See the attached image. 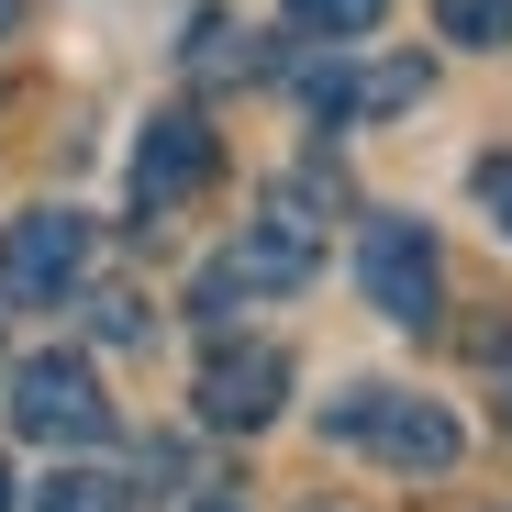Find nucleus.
I'll return each instance as SVG.
<instances>
[{
	"label": "nucleus",
	"instance_id": "obj_5",
	"mask_svg": "<svg viewBox=\"0 0 512 512\" xmlns=\"http://www.w3.org/2000/svg\"><path fill=\"white\" fill-rule=\"evenodd\" d=\"M90 268V212H12L0 223V301H67Z\"/></svg>",
	"mask_w": 512,
	"mask_h": 512
},
{
	"label": "nucleus",
	"instance_id": "obj_15",
	"mask_svg": "<svg viewBox=\"0 0 512 512\" xmlns=\"http://www.w3.org/2000/svg\"><path fill=\"white\" fill-rule=\"evenodd\" d=\"M0 512H12V468H0Z\"/></svg>",
	"mask_w": 512,
	"mask_h": 512
},
{
	"label": "nucleus",
	"instance_id": "obj_4",
	"mask_svg": "<svg viewBox=\"0 0 512 512\" xmlns=\"http://www.w3.org/2000/svg\"><path fill=\"white\" fill-rule=\"evenodd\" d=\"M12 423L34 446H101L112 435V401H101L90 357H23L12 368Z\"/></svg>",
	"mask_w": 512,
	"mask_h": 512
},
{
	"label": "nucleus",
	"instance_id": "obj_7",
	"mask_svg": "<svg viewBox=\"0 0 512 512\" xmlns=\"http://www.w3.org/2000/svg\"><path fill=\"white\" fill-rule=\"evenodd\" d=\"M201 179H212V123H201V112H156L145 145H134V223L179 212Z\"/></svg>",
	"mask_w": 512,
	"mask_h": 512
},
{
	"label": "nucleus",
	"instance_id": "obj_12",
	"mask_svg": "<svg viewBox=\"0 0 512 512\" xmlns=\"http://www.w3.org/2000/svg\"><path fill=\"white\" fill-rule=\"evenodd\" d=\"M479 201H490V212H501V234H512V156H490V167H479Z\"/></svg>",
	"mask_w": 512,
	"mask_h": 512
},
{
	"label": "nucleus",
	"instance_id": "obj_2",
	"mask_svg": "<svg viewBox=\"0 0 512 512\" xmlns=\"http://www.w3.org/2000/svg\"><path fill=\"white\" fill-rule=\"evenodd\" d=\"M323 423H334V446H368V457H390V468H423V479L457 468V412H435L423 390H379V379H368V390L334 401Z\"/></svg>",
	"mask_w": 512,
	"mask_h": 512
},
{
	"label": "nucleus",
	"instance_id": "obj_6",
	"mask_svg": "<svg viewBox=\"0 0 512 512\" xmlns=\"http://www.w3.org/2000/svg\"><path fill=\"white\" fill-rule=\"evenodd\" d=\"M279 401H290L279 346H212L201 357V423L212 435H256V423H279Z\"/></svg>",
	"mask_w": 512,
	"mask_h": 512
},
{
	"label": "nucleus",
	"instance_id": "obj_9",
	"mask_svg": "<svg viewBox=\"0 0 512 512\" xmlns=\"http://www.w3.org/2000/svg\"><path fill=\"white\" fill-rule=\"evenodd\" d=\"M379 12H390V0H290V34H312V45H357V34H379Z\"/></svg>",
	"mask_w": 512,
	"mask_h": 512
},
{
	"label": "nucleus",
	"instance_id": "obj_10",
	"mask_svg": "<svg viewBox=\"0 0 512 512\" xmlns=\"http://www.w3.org/2000/svg\"><path fill=\"white\" fill-rule=\"evenodd\" d=\"M123 501H134V479H112V468H67L34 490V512H123Z\"/></svg>",
	"mask_w": 512,
	"mask_h": 512
},
{
	"label": "nucleus",
	"instance_id": "obj_3",
	"mask_svg": "<svg viewBox=\"0 0 512 512\" xmlns=\"http://www.w3.org/2000/svg\"><path fill=\"white\" fill-rule=\"evenodd\" d=\"M357 290H368L401 334H423V323H435V301H446L435 234H423L412 212H368V223H357Z\"/></svg>",
	"mask_w": 512,
	"mask_h": 512
},
{
	"label": "nucleus",
	"instance_id": "obj_1",
	"mask_svg": "<svg viewBox=\"0 0 512 512\" xmlns=\"http://www.w3.org/2000/svg\"><path fill=\"white\" fill-rule=\"evenodd\" d=\"M323 268V179H279L268 190V212H256L212 268L190 279V312L201 323H223V312H245V301H268V290H301Z\"/></svg>",
	"mask_w": 512,
	"mask_h": 512
},
{
	"label": "nucleus",
	"instance_id": "obj_13",
	"mask_svg": "<svg viewBox=\"0 0 512 512\" xmlns=\"http://www.w3.org/2000/svg\"><path fill=\"white\" fill-rule=\"evenodd\" d=\"M490 379H501V423H512V346H490Z\"/></svg>",
	"mask_w": 512,
	"mask_h": 512
},
{
	"label": "nucleus",
	"instance_id": "obj_11",
	"mask_svg": "<svg viewBox=\"0 0 512 512\" xmlns=\"http://www.w3.org/2000/svg\"><path fill=\"white\" fill-rule=\"evenodd\" d=\"M446 45H512V0H435Z\"/></svg>",
	"mask_w": 512,
	"mask_h": 512
},
{
	"label": "nucleus",
	"instance_id": "obj_8",
	"mask_svg": "<svg viewBox=\"0 0 512 512\" xmlns=\"http://www.w3.org/2000/svg\"><path fill=\"white\" fill-rule=\"evenodd\" d=\"M301 101L323 123H368V112H412L423 101V56H390V67H312Z\"/></svg>",
	"mask_w": 512,
	"mask_h": 512
},
{
	"label": "nucleus",
	"instance_id": "obj_16",
	"mask_svg": "<svg viewBox=\"0 0 512 512\" xmlns=\"http://www.w3.org/2000/svg\"><path fill=\"white\" fill-rule=\"evenodd\" d=\"M190 512H234V501H190Z\"/></svg>",
	"mask_w": 512,
	"mask_h": 512
},
{
	"label": "nucleus",
	"instance_id": "obj_14",
	"mask_svg": "<svg viewBox=\"0 0 512 512\" xmlns=\"http://www.w3.org/2000/svg\"><path fill=\"white\" fill-rule=\"evenodd\" d=\"M12 23H23V0H0V34H12Z\"/></svg>",
	"mask_w": 512,
	"mask_h": 512
}]
</instances>
